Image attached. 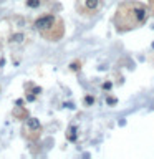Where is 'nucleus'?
Returning <instances> with one entry per match:
<instances>
[{"label":"nucleus","mask_w":154,"mask_h":159,"mask_svg":"<svg viewBox=\"0 0 154 159\" xmlns=\"http://www.w3.org/2000/svg\"><path fill=\"white\" fill-rule=\"evenodd\" d=\"M147 17V10L143 3L139 2H126L121 3L114 17V23H116L118 30H131L136 28L139 25H143L146 22Z\"/></svg>","instance_id":"nucleus-1"},{"label":"nucleus","mask_w":154,"mask_h":159,"mask_svg":"<svg viewBox=\"0 0 154 159\" xmlns=\"http://www.w3.org/2000/svg\"><path fill=\"white\" fill-rule=\"evenodd\" d=\"M103 2L101 0H76V10L78 13L84 15V17H91L101 8Z\"/></svg>","instance_id":"nucleus-2"},{"label":"nucleus","mask_w":154,"mask_h":159,"mask_svg":"<svg viewBox=\"0 0 154 159\" xmlns=\"http://www.w3.org/2000/svg\"><path fill=\"white\" fill-rule=\"evenodd\" d=\"M63 33H65V27H63V22H61V18H58L53 22L52 27H48L47 30H43V32H40V35H42L43 38H47L50 40V42H57V40H60L63 37Z\"/></svg>","instance_id":"nucleus-3"},{"label":"nucleus","mask_w":154,"mask_h":159,"mask_svg":"<svg viewBox=\"0 0 154 159\" xmlns=\"http://www.w3.org/2000/svg\"><path fill=\"white\" fill-rule=\"evenodd\" d=\"M57 20V17L52 13H47V15H42V17H38L37 20H35L33 27L38 30V32H43V30H47L48 27H52L53 22Z\"/></svg>","instance_id":"nucleus-4"},{"label":"nucleus","mask_w":154,"mask_h":159,"mask_svg":"<svg viewBox=\"0 0 154 159\" xmlns=\"http://www.w3.org/2000/svg\"><path fill=\"white\" fill-rule=\"evenodd\" d=\"M40 133H42V129H32L28 126H23V134H25V138H28V139H37L40 136Z\"/></svg>","instance_id":"nucleus-5"},{"label":"nucleus","mask_w":154,"mask_h":159,"mask_svg":"<svg viewBox=\"0 0 154 159\" xmlns=\"http://www.w3.org/2000/svg\"><path fill=\"white\" fill-rule=\"evenodd\" d=\"M25 3H27V7H30V8H38L40 5H42V0H25Z\"/></svg>","instance_id":"nucleus-6"},{"label":"nucleus","mask_w":154,"mask_h":159,"mask_svg":"<svg viewBox=\"0 0 154 159\" xmlns=\"http://www.w3.org/2000/svg\"><path fill=\"white\" fill-rule=\"evenodd\" d=\"M13 114H15V116H17L18 119H23V118H27V111H25V109H20V108L13 109Z\"/></svg>","instance_id":"nucleus-7"},{"label":"nucleus","mask_w":154,"mask_h":159,"mask_svg":"<svg viewBox=\"0 0 154 159\" xmlns=\"http://www.w3.org/2000/svg\"><path fill=\"white\" fill-rule=\"evenodd\" d=\"M68 139H75V128H70V134H68Z\"/></svg>","instance_id":"nucleus-8"},{"label":"nucleus","mask_w":154,"mask_h":159,"mask_svg":"<svg viewBox=\"0 0 154 159\" xmlns=\"http://www.w3.org/2000/svg\"><path fill=\"white\" fill-rule=\"evenodd\" d=\"M149 5H151V10L154 12V0H149Z\"/></svg>","instance_id":"nucleus-9"}]
</instances>
